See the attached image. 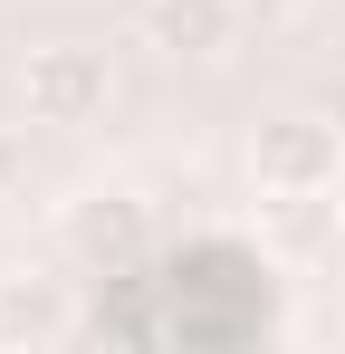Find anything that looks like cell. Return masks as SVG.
I'll list each match as a JSON object with an SVG mask.
<instances>
[{"mask_svg":"<svg viewBox=\"0 0 345 354\" xmlns=\"http://www.w3.org/2000/svg\"><path fill=\"white\" fill-rule=\"evenodd\" d=\"M67 259L77 268H96V278H125V268H144V249H154V201L144 192H125V182H96V192H77L67 201Z\"/></svg>","mask_w":345,"mask_h":354,"instance_id":"3","label":"cell"},{"mask_svg":"<svg viewBox=\"0 0 345 354\" xmlns=\"http://www.w3.org/2000/svg\"><path fill=\"white\" fill-rule=\"evenodd\" d=\"M249 182L269 192V201H326L345 182V134L326 115H269L259 134H249Z\"/></svg>","mask_w":345,"mask_h":354,"instance_id":"1","label":"cell"},{"mask_svg":"<svg viewBox=\"0 0 345 354\" xmlns=\"http://www.w3.org/2000/svg\"><path fill=\"white\" fill-rule=\"evenodd\" d=\"M240 39V0H144V48L163 58H221Z\"/></svg>","mask_w":345,"mask_h":354,"instance_id":"5","label":"cell"},{"mask_svg":"<svg viewBox=\"0 0 345 354\" xmlns=\"http://www.w3.org/2000/svg\"><path fill=\"white\" fill-rule=\"evenodd\" d=\"M77 335V288L48 268H10L0 278V354H57Z\"/></svg>","mask_w":345,"mask_h":354,"instance_id":"4","label":"cell"},{"mask_svg":"<svg viewBox=\"0 0 345 354\" xmlns=\"http://www.w3.org/2000/svg\"><path fill=\"white\" fill-rule=\"evenodd\" d=\"M19 96H29V124L87 134V124H106V106H115V67H106V48H87V39H48V48L19 58Z\"/></svg>","mask_w":345,"mask_h":354,"instance_id":"2","label":"cell"},{"mask_svg":"<svg viewBox=\"0 0 345 354\" xmlns=\"http://www.w3.org/2000/svg\"><path fill=\"white\" fill-rule=\"evenodd\" d=\"M10 192H19V134L0 124V201H10Z\"/></svg>","mask_w":345,"mask_h":354,"instance_id":"6","label":"cell"}]
</instances>
